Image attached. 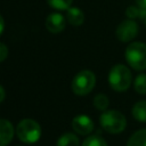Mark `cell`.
Wrapping results in <instances>:
<instances>
[{
    "label": "cell",
    "instance_id": "6da1fadb",
    "mask_svg": "<svg viewBox=\"0 0 146 146\" xmlns=\"http://www.w3.org/2000/svg\"><path fill=\"white\" fill-rule=\"evenodd\" d=\"M131 72L123 64L114 65L108 72V83L114 91L123 92L131 86Z\"/></svg>",
    "mask_w": 146,
    "mask_h": 146
},
{
    "label": "cell",
    "instance_id": "7a4b0ae2",
    "mask_svg": "<svg viewBox=\"0 0 146 146\" xmlns=\"http://www.w3.org/2000/svg\"><path fill=\"white\" fill-rule=\"evenodd\" d=\"M102 128L110 133H120L127 127L125 116L116 110H106L99 116Z\"/></svg>",
    "mask_w": 146,
    "mask_h": 146
},
{
    "label": "cell",
    "instance_id": "3957f363",
    "mask_svg": "<svg viewBox=\"0 0 146 146\" xmlns=\"http://www.w3.org/2000/svg\"><path fill=\"white\" fill-rule=\"evenodd\" d=\"M125 60L130 67L136 71H144L146 68V43L140 41L131 42L124 51Z\"/></svg>",
    "mask_w": 146,
    "mask_h": 146
},
{
    "label": "cell",
    "instance_id": "277c9868",
    "mask_svg": "<svg viewBox=\"0 0 146 146\" xmlns=\"http://www.w3.org/2000/svg\"><path fill=\"white\" fill-rule=\"evenodd\" d=\"M16 135L21 141L34 144L41 137V127L32 119H23L16 127Z\"/></svg>",
    "mask_w": 146,
    "mask_h": 146
},
{
    "label": "cell",
    "instance_id": "5b68a950",
    "mask_svg": "<svg viewBox=\"0 0 146 146\" xmlns=\"http://www.w3.org/2000/svg\"><path fill=\"white\" fill-rule=\"evenodd\" d=\"M96 84V75L92 71L82 70L75 74L72 80L71 89L78 96H86L95 88Z\"/></svg>",
    "mask_w": 146,
    "mask_h": 146
},
{
    "label": "cell",
    "instance_id": "8992f818",
    "mask_svg": "<svg viewBox=\"0 0 146 146\" xmlns=\"http://www.w3.org/2000/svg\"><path fill=\"white\" fill-rule=\"evenodd\" d=\"M138 34V24L135 22V19H124L122 21L116 30L115 35L121 42H129L132 39H135Z\"/></svg>",
    "mask_w": 146,
    "mask_h": 146
},
{
    "label": "cell",
    "instance_id": "52a82bcc",
    "mask_svg": "<svg viewBox=\"0 0 146 146\" xmlns=\"http://www.w3.org/2000/svg\"><path fill=\"white\" fill-rule=\"evenodd\" d=\"M72 128L76 133L87 136V135L91 133V131L94 130V122L88 115L80 114V115H76L75 117H73Z\"/></svg>",
    "mask_w": 146,
    "mask_h": 146
},
{
    "label": "cell",
    "instance_id": "ba28073f",
    "mask_svg": "<svg viewBox=\"0 0 146 146\" xmlns=\"http://www.w3.org/2000/svg\"><path fill=\"white\" fill-rule=\"evenodd\" d=\"M65 17L59 13H51L46 18V29L50 33H59L65 29Z\"/></svg>",
    "mask_w": 146,
    "mask_h": 146
},
{
    "label": "cell",
    "instance_id": "9c48e42d",
    "mask_svg": "<svg viewBox=\"0 0 146 146\" xmlns=\"http://www.w3.org/2000/svg\"><path fill=\"white\" fill-rule=\"evenodd\" d=\"M14 127L10 121L0 119V146H7L14 137Z\"/></svg>",
    "mask_w": 146,
    "mask_h": 146
},
{
    "label": "cell",
    "instance_id": "30bf717a",
    "mask_svg": "<svg viewBox=\"0 0 146 146\" xmlns=\"http://www.w3.org/2000/svg\"><path fill=\"white\" fill-rule=\"evenodd\" d=\"M66 19L73 26H80L84 22V14L78 7H70L66 10Z\"/></svg>",
    "mask_w": 146,
    "mask_h": 146
},
{
    "label": "cell",
    "instance_id": "8fae6325",
    "mask_svg": "<svg viewBox=\"0 0 146 146\" xmlns=\"http://www.w3.org/2000/svg\"><path fill=\"white\" fill-rule=\"evenodd\" d=\"M131 114L135 120L138 122H145L146 123V100H139L137 102L131 110Z\"/></svg>",
    "mask_w": 146,
    "mask_h": 146
},
{
    "label": "cell",
    "instance_id": "7c38bea8",
    "mask_svg": "<svg viewBox=\"0 0 146 146\" xmlns=\"http://www.w3.org/2000/svg\"><path fill=\"white\" fill-rule=\"evenodd\" d=\"M127 146H146V129H139L133 132L128 139Z\"/></svg>",
    "mask_w": 146,
    "mask_h": 146
},
{
    "label": "cell",
    "instance_id": "4fadbf2b",
    "mask_svg": "<svg viewBox=\"0 0 146 146\" xmlns=\"http://www.w3.org/2000/svg\"><path fill=\"white\" fill-rule=\"evenodd\" d=\"M79 145H80L79 138L72 132H66L58 138L56 146H79Z\"/></svg>",
    "mask_w": 146,
    "mask_h": 146
},
{
    "label": "cell",
    "instance_id": "5bb4252c",
    "mask_svg": "<svg viewBox=\"0 0 146 146\" xmlns=\"http://www.w3.org/2000/svg\"><path fill=\"white\" fill-rule=\"evenodd\" d=\"M110 105V100H108V97L104 94H97L95 97H94V106L98 110V111H106L107 107Z\"/></svg>",
    "mask_w": 146,
    "mask_h": 146
},
{
    "label": "cell",
    "instance_id": "9a60e30c",
    "mask_svg": "<svg viewBox=\"0 0 146 146\" xmlns=\"http://www.w3.org/2000/svg\"><path fill=\"white\" fill-rule=\"evenodd\" d=\"M133 88L136 92L140 95H146V74L145 73H140L136 76L133 81Z\"/></svg>",
    "mask_w": 146,
    "mask_h": 146
},
{
    "label": "cell",
    "instance_id": "2e32d148",
    "mask_svg": "<svg viewBox=\"0 0 146 146\" xmlns=\"http://www.w3.org/2000/svg\"><path fill=\"white\" fill-rule=\"evenodd\" d=\"M82 146H108V145H107L106 140L103 137L97 136V135H94V136L87 137L83 140Z\"/></svg>",
    "mask_w": 146,
    "mask_h": 146
},
{
    "label": "cell",
    "instance_id": "e0dca14e",
    "mask_svg": "<svg viewBox=\"0 0 146 146\" xmlns=\"http://www.w3.org/2000/svg\"><path fill=\"white\" fill-rule=\"evenodd\" d=\"M47 2L54 9H57V10H67L71 7L73 0H47Z\"/></svg>",
    "mask_w": 146,
    "mask_h": 146
},
{
    "label": "cell",
    "instance_id": "ac0fdd59",
    "mask_svg": "<svg viewBox=\"0 0 146 146\" xmlns=\"http://www.w3.org/2000/svg\"><path fill=\"white\" fill-rule=\"evenodd\" d=\"M125 16L129 19H136V18L140 17V10L137 6H129L125 9Z\"/></svg>",
    "mask_w": 146,
    "mask_h": 146
},
{
    "label": "cell",
    "instance_id": "d6986e66",
    "mask_svg": "<svg viewBox=\"0 0 146 146\" xmlns=\"http://www.w3.org/2000/svg\"><path fill=\"white\" fill-rule=\"evenodd\" d=\"M135 1H136V6L140 10V18H145L146 17V0H135Z\"/></svg>",
    "mask_w": 146,
    "mask_h": 146
},
{
    "label": "cell",
    "instance_id": "ffe728a7",
    "mask_svg": "<svg viewBox=\"0 0 146 146\" xmlns=\"http://www.w3.org/2000/svg\"><path fill=\"white\" fill-rule=\"evenodd\" d=\"M8 56V47L3 43V42H0V63L3 62Z\"/></svg>",
    "mask_w": 146,
    "mask_h": 146
},
{
    "label": "cell",
    "instance_id": "44dd1931",
    "mask_svg": "<svg viewBox=\"0 0 146 146\" xmlns=\"http://www.w3.org/2000/svg\"><path fill=\"white\" fill-rule=\"evenodd\" d=\"M5 97H6V91H5L3 87H2V86H0V103H1V102H3Z\"/></svg>",
    "mask_w": 146,
    "mask_h": 146
},
{
    "label": "cell",
    "instance_id": "7402d4cb",
    "mask_svg": "<svg viewBox=\"0 0 146 146\" xmlns=\"http://www.w3.org/2000/svg\"><path fill=\"white\" fill-rule=\"evenodd\" d=\"M3 30H5V21H3V17L0 15V35L2 34Z\"/></svg>",
    "mask_w": 146,
    "mask_h": 146
},
{
    "label": "cell",
    "instance_id": "603a6c76",
    "mask_svg": "<svg viewBox=\"0 0 146 146\" xmlns=\"http://www.w3.org/2000/svg\"><path fill=\"white\" fill-rule=\"evenodd\" d=\"M145 25H146V17H145Z\"/></svg>",
    "mask_w": 146,
    "mask_h": 146
}]
</instances>
